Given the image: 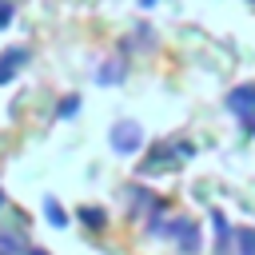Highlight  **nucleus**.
Segmentation results:
<instances>
[{"label": "nucleus", "mask_w": 255, "mask_h": 255, "mask_svg": "<svg viewBox=\"0 0 255 255\" xmlns=\"http://www.w3.org/2000/svg\"><path fill=\"white\" fill-rule=\"evenodd\" d=\"M112 147L120 151V155H131V151H139L143 147V128L135 124V120H120L116 128H112Z\"/></svg>", "instance_id": "f257e3e1"}, {"label": "nucleus", "mask_w": 255, "mask_h": 255, "mask_svg": "<svg viewBox=\"0 0 255 255\" xmlns=\"http://www.w3.org/2000/svg\"><path fill=\"white\" fill-rule=\"evenodd\" d=\"M227 108L239 116V120H255V84H243L227 96Z\"/></svg>", "instance_id": "f03ea898"}, {"label": "nucleus", "mask_w": 255, "mask_h": 255, "mask_svg": "<svg viewBox=\"0 0 255 255\" xmlns=\"http://www.w3.org/2000/svg\"><path fill=\"white\" fill-rule=\"evenodd\" d=\"M24 60H28V52H4V56H0V84H8V80L20 72L16 64H24Z\"/></svg>", "instance_id": "7ed1b4c3"}, {"label": "nucleus", "mask_w": 255, "mask_h": 255, "mask_svg": "<svg viewBox=\"0 0 255 255\" xmlns=\"http://www.w3.org/2000/svg\"><path fill=\"white\" fill-rule=\"evenodd\" d=\"M235 243L239 255H255V227H235Z\"/></svg>", "instance_id": "20e7f679"}, {"label": "nucleus", "mask_w": 255, "mask_h": 255, "mask_svg": "<svg viewBox=\"0 0 255 255\" xmlns=\"http://www.w3.org/2000/svg\"><path fill=\"white\" fill-rule=\"evenodd\" d=\"M44 215H48V219H52L56 227H68V215H64V207H60V203H56L52 195L44 199Z\"/></svg>", "instance_id": "39448f33"}, {"label": "nucleus", "mask_w": 255, "mask_h": 255, "mask_svg": "<svg viewBox=\"0 0 255 255\" xmlns=\"http://www.w3.org/2000/svg\"><path fill=\"white\" fill-rule=\"evenodd\" d=\"M80 219L92 223V227H104V211L100 207H80Z\"/></svg>", "instance_id": "423d86ee"}, {"label": "nucleus", "mask_w": 255, "mask_h": 255, "mask_svg": "<svg viewBox=\"0 0 255 255\" xmlns=\"http://www.w3.org/2000/svg\"><path fill=\"white\" fill-rule=\"evenodd\" d=\"M8 16H12V4H4V0H0V28L8 24Z\"/></svg>", "instance_id": "0eeeda50"}, {"label": "nucleus", "mask_w": 255, "mask_h": 255, "mask_svg": "<svg viewBox=\"0 0 255 255\" xmlns=\"http://www.w3.org/2000/svg\"><path fill=\"white\" fill-rule=\"evenodd\" d=\"M28 255H44V251H36V247H32V251H28Z\"/></svg>", "instance_id": "6e6552de"}, {"label": "nucleus", "mask_w": 255, "mask_h": 255, "mask_svg": "<svg viewBox=\"0 0 255 255\" xmlns=\"http://www.w3.org/2000/svg\"><path fill=\"white\" fill-rule=\"evenodd\" d=\"M143 4H151V0H143Z\"/></svg>", "instance_id": "1a4fd4ad"}]
</instances>
